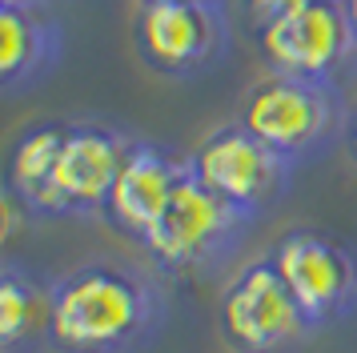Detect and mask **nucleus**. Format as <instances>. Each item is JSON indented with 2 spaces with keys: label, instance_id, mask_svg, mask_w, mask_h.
I'll return each instance as SVG.
<instances>
[{
  "label": "nucleus",
  "instance_id": "obj_1",
  "mask_svg": "<svg viewBox=\"0 0 357 353\" xmlns=\"http://www.w3.org/2000/svg\"><path fill=\"white\" fill-rule=\"evenodd\" d=\"M165 325V285L149 269L93 257L56 277V353H141Z\"/></svg>",
  "mask_w": 357,
  "mask_h": 353
},
{
  "label": "nucleus",
  "instance_id": "obj_2",
  "mask_svg": "<svg viewBox=\"0 0 357 353\" xmlns=\"http://www.w3.org/2000/svg\"><path fill=\"white\" fill-rule=\"evenodd\" d=\"M345 117L349 109L341 105L333 80L269 73L249 89L237 121L297 169L301 160H313L337 137H345Z\"/></svg>",
  "mask_w": 357,
  "mask_h": 353
},
{
  "label": "nucleus",
  "instance_id": "obj_3",
  "mask_svg": "<svg viewBox=\"0 0 357 353\" xmlns=\"http://www.w3.org/2000/svg\"><path fill=\"white\" fill-rule=\"evenodd\" d=\"M132 45L157 77H201L229 57L225 0H149L137 8Z\"/></svg>",
  "mask_w": 357,
  "mask_h": 353
},
{
  "label": "nucleus",
  "instance_id": "obj_4",
  "mask_svg": "<svg viewBox=\"0 0 357 353\" xmlns=\"http://www.w3.org/2000/svg\"><path fill=\"white\" fill-rule=\"evenodd\" d=\"M249 225H253V217H245L241 209H233L213 189H205L189 169L181 176L165 217L149 233L145 253L165 273H197L225 261Z\"/></svg>",
  "mask_w": 357,
  "mask_h": 353
},
{
  "label": "nucleus",
  "instance_id": "obj_5",
  "mask_svg": "<svg viewBox=\"0 0 357 353\" xmlns=\"http://www.w3.org/2000/svg\"><path fill=\"white\" fill-rule=\"evenodd\" d=\"M217 321H221V337L237 353H277L313 333V321L281 281L269 253L245 261L225 281Z\"/></svg>",
  "mask_w": 357,
  "mask_h": 353
},
{
  "label": "nucleus",
  "instance_id": "obj_6",
  "mask_svg": "<svg viewBox=\"0 0 357 353\" xmlns=\"http://www.w3.org/2000/svg\"><path fill=\"white\" fill-rule=\"evenodd\" d=\"M269 257L313 329L357 313V249L349 241L321 229H289L273 241Z\"/></svg>",
  "mask_w": 357,
  "mask_h": 353
},
{
  "label": "nucleus",
  "instance_id": "obj_7",
  "mask_svg": "<svg viewBox=\"0 0 357 353\" xmlns=\"http://www.w3.org/2000/svg\"><path fill=\"white\" fill-rule=\"evenodd\" d=\"M189 169H193V176L205 189H213L221 201L241 209L253 221L285 197V189L293 181L289 160L277 157L265 141H257L241 121L213 128L209 137L193 149Z\"/></svg>",
  "mask_w": 357,
  "mask_h": 353
},
{
  "label": "nucleus",
  "instance_id": "obj_8",
  "mask_svg": "<svg viewBox=\"0 0 357 353\" xmlns=\"http://www.w3.org/2000/svg\"><path fill=\"white\" fill-rule=\"evenodd\" d=\"M261 57L273 73L301 80H333L354 57V29L341 0H313L305 8L269 20L257 32Z\"/></svg>",
  "mask_w": 357,
  "mask_h": 353
},
{
  "label": "nucleus",
  "instance_id": "obj_9",
  "mask_svg": "<svg viewBox=\"0 0 357 353\" xmlns=\"http://www.w3.org/2000/svg\"><path fill=\"white\" fill-rule=\"evenodd\" d=\"M132 137L105 121H68L65 149L56 160V201L61 217L105 213L113 181L125 165Z\"/></svg>",
  "mask_w": 357,
  "mask_h": 353
},
{
  "label": "nucleus",
  "instance_id": "obj_10",
  "mask_svg": "<svg viewBox=\"0 0 357 353\" xmlns=\"http://www.w3.org/2000/svg\"><path fill=\"white\" fill-rule=\"evenodd\" d=\"M185 173H189V157H173L161 144L132 137L129 153H125V165L116 173L113 193H109L100 217L113 225L116 233H125V237L145 245L149 233L165 217V209H169V201H173V193H177Z\"/></svg>",
  "mask_w": 357,
  "mask_h": 353
},
{
  "label": "nucleus",
  "instance_id": "obj_11",
  "mask_svg": "<svg viewBox=\"0 0 357 353\" xmlns=\"http://www.w3.org/2000/svg\"><path fill=\"white\" fill-rule=\"evenodd\" d=\"M65 57V32L45 4H0V89L17 96L49 77Z\"/></svg>",
  "mask_w": 357,
  "mask_h": 353
},
{
  "label": "nucleus",
  "instance_id": "obj_12",
  "mask_svg": "<svg viewBox=\"0 0 357 353\" xmlns=\"http://www.w3.org/2000/svg\"><path fill=\"white\" fill-rule=\"evenodd\" d=\"M56 277L20 261L0 265V353H40L52 345Z\"/></svg>",
  "mask_w": 357,
  "mask_h": 353
},
{
  "label": "nucleus",
  "instance_id": "obj_13",
  "mask_svg": "<svg viewBox=\"0 0 357 353\" xmlns=\"http://www.w3.org/2000/svg\"><path fill=\"white\" fill-rule=\"evenodd\" d=\"M68 121H40L20 133L13 149H8V165H4V189L17 193L24 205L33 209V217L49 221L61 217V201H56V160L65 149Z\"/></svg>",
  "mask_w": 357,
  "mask_h": 353
},
{
  "label": "nucleus",
  "instance_id": "obj_14",
  "mask_svg": "<svg viewBox=\"0 0 357 353\" xmlns=\"http://www.w3.org/2000/svg\"><path fill=\"white\" fill-rule=\"evenodd\" d=\"M305 4H313V0H245V20L253 24V32H261L269 20L293 13V8H305Z\"/></svg>",
  "mask_w": 357,
  "mask_h": 353
},
{
  "label": "nucleus",
  "instance_id": "obj_15",
  "mask_svg": "<svg viewBox=\"0 0 357 353\" xmlns=\"http://www.w3.org/2000/svg\"><path fill=\"white\" fill-rule=\"evenodd\" d=\"M345 149H349V160L357 165V105L345 117Z\"/></svg>",
  "mask_w": 357,
  "mask_h": 353
},
{
  "label": "nucleus",
  "instance_id": "obj_16",
  "mask_svg": "<svg viewBox=\"0 0 357 353\" xmlns=\"http://www.w3.org/2000/svg\"><path fill=\"white\" fill-rule=\"evenodd\" d=\"M345 4V16H349V29H354V40H357V0H341Z\"/></svg>",
  "mask_w": 357,
  "mask_h": 353
},
{
  "label": "nucleus",
  "instance_id": "obj_17",
  "mask_svg": "<svg viewBox=\"0 0 357 353\" xmlns=\"http://www.w3.org/2000/svg\"><path fill=\"white\" fill-rule=\"evenodd\" d=\"M0 4H49V0H0Z\"/></svg>",
  "mask_w": 357,
  "mask_h": 353
},
{
  "label": "nucleus",
  "instance_id": "obj_18",
  "mask_svg": "<svg viewBox=\"0 0 357 353\" xmlns=\"http://www.w3.org/2000/svg\"><path fill=\"white\" fill-rule=\"evenodd\" d=\"M141 4H149V0H141Z\"/></svg>",
  "mask_w": 357,
  "mask_h": 353
}]
</instances>
